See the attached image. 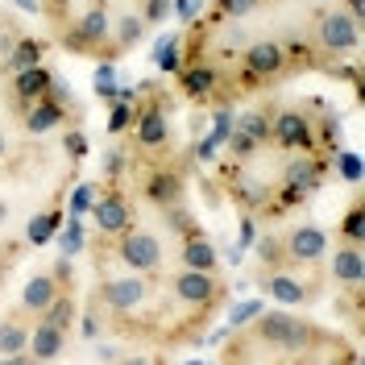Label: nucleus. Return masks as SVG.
Instances as JSON below:
<instances>
[{
    "mask_svg": "<svg viewBox=\"0 0 365 365\" xmlns=\"http://www.w3.org/2000/svg\"><path fill=\"white\" fill-rule=\"evenodd\" d=\"M328 182V158L324 154H291L282 166V182H274V207L270 212H287L312 200L319 187Z\"/></svg>",
    "mask_w": 365,
    "mask_h": 365,
    "instance_id": "f257e3e1",
    "label": "nucleus"
},
{
    "mask_svg": "<svg viewBox=\"0 0 365 365\" xmlns=\"http://www.w3.org/2000/svg\"><path fill=\"white\" fill-rule=\"evenodd\" d=\"M312 42H316L319 54L344 63V58L357 54V46H361V21H353L344 9H324L316 17V25H312Z\"/></svg>",
    "mask_w": 365,
    "mask_h": 365,
    "instance_id": "f03ea898",
    "label": "nucleus"
},
{
    "mask_svg": "<svg viewBox=\"0 0 365 365\" xmlns=\"http://www.w3.org/2000/svg\"><path fill=\"white\" fill-rule=\"evenodd\" d=\"M63 46L71 54H104V46H108V54H113V9H108V0H91L88 13L63 34Z\"/></svg>",
    "mask_w": 365,
    "mask_h": 365,
    "instance_id": "7ed1b4c3",
    "label": "nucleus"
},
{
    "mask_svg": "<svg viewBox=\"0 0 365 365\" xmlns=\"http://www.w3.org/2000/svg\"><path fill=\"white\" fill-rule=\"evenodd\" d=\"M150 291H154V278L150 274H116V278H100V287H96V307H108L113 312V319L129 316V312H137L145 299H150Z\"/></svg>",
    "mask_w": 365,
    "mask_h": 365,
    "instance_id": "20e7f679",
    "label": "nucleus"
},
{
    "mask_svg": "<svg viewBox=\"0 0 365 365\" xmlns=\"http://www.w3.org/2000/svg\"><path fill=\"white\" fill-rule=\"evenodd\" d=\"M270 141L282 154H319L316 150V116L307 108H278L270 116Z\"/></svg>",
    "mask_w": 365,
    "mask_h": 365,
    "instance_id": "39448f33",
    "label": "nucleus"
},
{
    "mask_svg": "<svg viewBox=\"0 0 365 365\" xmlns=\"http://www.w3.org/2000/svg\"><path fill=\"white\" fill-rule=\"evenodd\" d=\"M278 75H287L282 42L257 38V42H250L245 54H241V83H237V91H253V88H262V83H270V79H278Z\"/></svg>",
    "mask_w": 365,
    "mask_h": 365,
    "instance_id": "423d86ee",
    "label": "nucleus"
},
{
    "mask_svg": "<svg viewBox=\"0 0 365 365\" xmlns=\"http://www.w3.org/2000/svg\"><path fill=\"white\" fill-rule=\"evenodd\" d=\"M116 262L125 266V270L133 274H158L162 262H166V250H162V237L158 232H150V228H129V232H120L116 237Z\"/></svg>",
    "mask_w": 365,
    "mask_h": 365,
    "instance_id": "0eeeda50",
    "label": "nucleus"
},
{
    "mask_svg": "<svg viewBox=\"0 0 365 365\" xmlns=\"http://www.w3.org/2000/svg\"><path fill=\"white\" fill-rule=\"evenodd\" d=\"M166 282H170V295L179 299L182 307L204 312V316L228 295L225 282H220V274H204V270H182V266H179V270L170 274Z\"/></svg>",
    "mask_w": 365,
    "mask_h": 365,
    "instance_id": "6e6552de",
    "label": "nucleus"
},
{
    "mask_svg": "<svg viewBox=\"0 0 365 365\" xmlns=\"http://www.w3.org/2000/svg\"><path fill=\"white\" fill-rule=\"evenodd\" d=\"M328 232L312 220L303 225H291L287 237H282V257H287V270H299V266H319L328 257Z\"/></svg>",
    "mask_w": 365,
    "mask_h": 365,
    "instance_id": "1a4fd4ad",
    "label": "nucleus"
},
{
    "mask_svg": "<svg viewBox=\"0 0 365 365\" xmlns=\"http://www.w3.org/2000/svg\"><path fill=\"white\" fill-rule=\"evenodd\" d=\"M129 133L141 150H162V145H170V108H166V100H162L158 91L150 96V104H137L133 113V125H129Z\"/></svg>",
    "mask_w": 365,
    "mask_h": 365,
    "instance_id": "9d476101",
    "label": "nucleus"
},
{
    "mask_svg": "<svg viewBox=\"0 0 365 365\" xmlns=\"http://www.w3.org/2000/svg\"><path fill=\"white\" fill-rule=\"evenodd\" d=\"M245 166H250V162H228V175H225L228 200L241 204L245 212H270L274 207V182L250 175Z\"/></svg>",
    "mask_w": 365,
    "mask_h": 365,
    "instance_id": "9b49d317",
    "label": "nucleus"
},
{
    "mask_svg": "<svg viewBox=\"0 0 365 365\" xmlns=\"http://www.w3.org/2000/svg\"><path fill=\"white\" fill-rule=\"evenodd\" d=\"M88 216H96V228H100V237H120V232H129L137 225V212L129 204V195L108 182V191L104 195H96V204H91Z\"/></svg>",
    "mask_w": 365,
    "mask_h": 365,
    "instance_id": "f8f14e48",
    "label": "nucleus"
},
{
    "mask_svg": "<svg viewBox=\"0 0 365 365\" xmlns=\"http://www.w3.org/2000/svg\"><path fill=\"white\" fill-rule=\"evenodd\" d=\"M137 187H141V200H145V204H154L158 212H162V207L182 204V195H187L182 170H175V166H145Z\"/></svg>",
    "mask_w": 365,
    "mask_h": 365,
    "instance_id": "ddd939ff",
    "label": "nucleus"
},
{
    "mask_svg": "<svg viewBox=\"0 0 365 365\" xmlns=\"http://www.w3.org/2000/svg\"><path fill=\"white\" fill-rule=\"evenodd\" d=\"M328 278L336 282V291L361 295V282H365V257H361V245H349V241H341V245L332 250V262H328Z\"/></svg>",
    "mask_w": 365,
    "mask_h": 365,
    "instance_id": "4468645a",
    "label": "nucleus"
},
{
    "mask_svg": "<svg viewBox=\"0 0 365 365\" xmlns=\"http://www.w3.org/2000/svg\"><path fill=\"white\" fill-rule=\"evenodd\" d=\"M220 71L212 67V63H187L179 71V88L187 100H195V104H212V100H225V91H220Z\"/></svg>",
    "mask_w": 365,
    "mask_h": 365,
    "instance_id": "2eb2a0df",
    "label": "nucleus"
},
{
    "mask_svg": "<svg viewBox=\"0 0 365 365\" xmlns=\"http://www.w3.org/2000/svg\"><path fill=\"white\" fill-rule=\"evenodd\" d=\"M63 349H67V332H63V328H54V324H46L42 316L34 319L25 353H29L38 365H50V361H58V357H63Z\"/></svg>",
    "mask_w": 365,
    "mask_h": 365,
    "instance_id": "dca6fc26",
    "label": "nucleus"
},
{
    "mask_svg": "<svg viewBox=\"0 0 365 365\" xmlns=\"http://www.w3.org/2000/svg\"><path fill=\"white\" fill-rule=\"evenodd\" d=\"M266 291H270V299L278 303V307H299V303H312V299H316V291H312V287H303V278L291 274L287 266H282V270H270Z\"/></svg>",
    "mask_w": 365,
    "mask_h": 365,
    "instance_id": "f3484780",
    "label": "nucleus"
},
{
    "mask_svg": "<svg viewBox=\"0 0 365 365\" xmlns=\"http://www.w3.org/2000/svg\"><path fill=\"white\" fill-rule=\"evenodd\" d=\"M179 266H182V270L216 274V266H220V253H216V245L207 241V232L182 237V241H179Z\"/></svg>",
    "mask_w": 365,
    "mask_h": 365,
    "instance_id": "a211bd4d",
    "label": "nucleus"
},
{
    "mask_svg": "<svg viewBox=\"0 0 365 365\" xmlns=\"http://www.w3.org/2000/svg\"><path fill=\"white\" fill-rule=\"evenodd\" d=\"M50 88H54V71H46V67H29V71H17V75H13V100H17L21 108L46 100Z\"/></svg>",
    "mask_w": 365,
    "mask_h": 365,
    "instance_id": "6ab92c4d",
    "label": "nucleus"
},
{
    "mask_svg": "<svg viewBox=\"0 0 365 365\" xmlns=\"http://www.w3.org/2000/svg\"><path fill=\"white\" fill-rule=\"evenodd\" d=\"M58 291H63V287L50 278V270H46V274H34V278L21 287V303H17V307H21L25 316H42L46 307L58 299Z\"/></svg>",
    "mask_w": 365,
    "mask_h": 365,
    "instance_id": "aec40b11",
    "label": "nucleus"
},
{
    "mask_svg": "<svg viewBox=\"0 0 365 365\" xmlns=\"http://www.w3.org/2000/svg\"><path fill=\"white\" fill-rule=\"evenodd\" d=\"M67 120V104H58V100H38V104H29L25 108V133H34V137H42L50 133V129H58Z\"/></svg>",
    "mask_w": 365,
    "mask_h": 365,
    "instance_id": "412c9836",
    "label": "nucleus"
},
{
    "mask_svg": "<svg viewBox=\"0 0 365 365\" xmlns=\"http://www.w3.org/2000/svg\"><path fill=\"white\" fill-rule=\"evenodd\" d=\"M29 319H25V312L17 307L13 316L0 319V357H17V353H25V344H29Z\"/></svg>",
    "mask_w": 365,
    "mask_h": 365,
    "instance_id": "4be33fe9",
    "label": "nucleus"
},
{
    "mask_svg": "<svg viewBox=\"0 0 365 365\" xmlns=\"http://www.w3.org/2000/svg\"><path fill=\"white\" fill-rule=\"evenodd\" d=\"M42 58H46V42H42V38H17L13 50H9V58H4V67L17 75V71L42 67Z\"/></svg>",
    "mask_w": 365,
    "mask_h": 365,
    "instance_id": "5701e85b",
    "label": "nucleus"
},
{
    "mask_svg": "<svg viewBox=\"0 0 365 365\" xmlns=\"http://www.w3.org/2000/svg\"><path fill=\"white\" fill-rule=\"evenodd\" d=\"M270 108H250V113H237V133H245L253 145H270Z\"/></svg>",
    "mask_w": 365,
    "mask_h": 365,
    "instance_id": "b1692460",
    "label": "nucleus"
},
{
    "mask_svg": "<svg viewBox=\"0 0 365 365\" xmlns=\"http://www.w3.org/2000/svg\"><path fill=\"white\" fill-rule=\"evenodd\" d=\"M145 29L150 25L141 21L137 13H125V17H113V54H125L129 46H137L145 38Z\"/></svg>",
    "mask_w": 365,
    "mask_h": 365,
    "instance_id": "393cba45",
    "label": "nucleus"
},
{
    "mask_svg": "<svg viewBox=\"0 0 365 365\" xmlns=\"http://www.w3.org/2000/svg\"><path fill=\"white\" fill-rule=\"evenodd\" d=\"M75 316H79V307H75V291H58V299L42 312L46 324H54V328H63V332L75 328Z\"/></svg>",
    "mask_w": 365,
    "mask_h": 365,
    "instance_id": "a878e982",
    "label": "nucleus"
},
{
    "mask_svg": "<svg viewBox=\"0 0 365 365\" xmlns=\"http://www.w3.org/2000/svg\"><path fill=\"white\" fill-rule=\"evenodd\" d=\"M162 225L170 228V232H175V237H195V232H204V228H200V220H195V216H191V212H187V207L182 204H175V207H162Z\"/></svg>",
    "mask_w": 365,
    "mask_h": 365,
    "instance_id": "bb28decb",
    "label": "nucleus"
},
{
    "mask_svg": "<svg viewBox=\"0 0 365 365\" xmlns=\"http://www.w3.org/2000/svg\"><path fill=\"white\" fill-rule=\"evenodd\" d=\"M58 225H63V212H58V207H54V212H42V216H34V220H29L25 241H29V245H46V241L58 232Z\"/></svg>",
    "mask_w": 365,
    "mask_h": 365,
    "instance_id": "cd10ccee",
    "label": "nucleus"
},
{
    "mask_svg": "<svg viewBox=\"0 0 365 365\" xmlns=\"http://www.w3.org/2000/svg\"><path fill=\"white\" fill-rule=\"evenodd\" d=\"M253 250H257V262H262L266 270H282V266H287V257H282V237H274V232L253 237Z\"/></svg>",
    "mask_w": 365,
    "mask_h": 365,
    "instance_id": "c85d7f7f",
    "label": "nucleus"
},
{
    "mask_svg": "<svg viewBox=\"0 0 365 365\" xmlns=\"http://www.w3.org/2000/svg\"><path fill=\"white\" fill-rule=\"evenodd\" d=\"M182 34H166L158 42V50H154V63H158V71H175L179 75L182 71Z\"/></svg>",
    "mask_w": 365,
    "mask_h": 365,
    "instance_id": "c756f323",
    "label": "nucleus"
},
{
    "mask_svg": "<svg viewBox=\"0 0 365 365\" xmlns=\"http://www.w3.org/2000/svg\"><path fill=\"white\" fill-rule=\"evenodd\" d=\"M341 237L349 241V245H361V241H365V204H361V200H353V204H349L344 225H341Z\"/></svg>",
    "mask_w": 365,
    "mask_h": 365,
    "instance_id": "7c9ffc66",
    "label": "nucleus"
},
{
    "mask_svg": "<svg viewBox=\"0 0 365 365\" xmlns=\"http://www.w3.org/2000/svg\"><path fill=\"white\" fill-rule=\"evenodd\" d=\"M266 0H216L212 4V21H228V17H250Z\"/></svg>",
    "mask_w": 365,
    "mask_h": 365,
    "instance_id": "2f4dec72",
    "label": "nucleus"
},
{
    "mask_svg": "<svg viewBox=\"0 0 365 365\" xmlns=\"http://www.w3.org/2000/svg\"><path fill=\"white\" fill-rule=\"evenodd\" d=\"M83 241H88V232H83V220H75V216H71V225H63V232H58L63 257H75V253H83Z\"/></svg>",
    "mask_w": 365,
    "mask_h": 365,
    "instance_id": "473e14b6",
    "label": "nucleus"
},
{
    "mask_svg": "<svg viewBox=\"0 0 365 365\" xmlns=\"http://www.w3.org/2000/svg\"><path fill=\"white\" fill-rule=\"evenodd\" d=\"M125 166H129V150H125V145H113V150L104 154V182L120 187V175H125Z\"/></svg>",
    "mask_w": 365,
    "mask_h": 365,
    "instance_id": "72a5a7b5",
    "label": "nucleus"
},
{
    "mask_svg": "<svg viewBox=\"0 0 365 365\" xmlns=\"http://www.w3.org/2000/svg\"><path fill=\"white\" fill-rule=\"evenodd\" d=\"M91 91H96L100 100H108V104L116 100V71H113V63H100V67H96V79H91Z\"/></svg>",
    "mask_w": 365,
    "mask_h": 365,
    "instance_id": "f704fd0d",
    "label": "nucleus"
},
{
    "mask_svg": "<svg viewBox=\"0 0 365 365\" xmlns=\"http://www.w3.org/2000/svg\"><path fill=\"white\" fill-rule=\"evenodd\" d=\"M232 125H237V113H232V108H228V104H220V108H216V113H212V141H216V145H225L228 141V133H232Z\"/></svg>",
    "mask_w": 365,
    "mask_h": 365,
    "instance_id": "c9c22d12",
    "label": "nucleus"
},
{
    "mask_svg": "<svg viewBox=\"0 0 365 365\" xmlns=\"http://www.w3.org/2000/svg\"><path fill=\"white\" fill-rule=\"evenodd\" d=\"M133 104H125V100H113L108 104V133H129V125H133Z\"/></svg>",
    "mask_w": 365,
    "mask_h": 365,
    "instance_id": "e433bc0d",
    "label": "nucleus"
},
{
    "mask_svg": "<svg viewBox=\"0 0 365 365\" xmlns=\"http://www.w3.org/2000/svg\"><path fill=\"white\" fill-rule=\"evenodd\" d=\"M91 204H96V187H91V182H79V187H75V195H71V216H75V220H83V216L91 212Z\"/></svg>",
    "mask_w": 365,
    "mask_h": 365,
    "instance_id": "4c0bfd02",
    "label": "nucleus"
},
{
    "mask_svg": "<svg viewBox=\"0 0 365 365\" xmlns=\"http://www.w3.org/2000/svg\"><path fill=\"white\" fill-rule=\"evenodd\" d=\"M332 158H336V175H341L344 182H357V179H361V158H357V154H349V150H336Z\"/></svg>",
    "mask_w": 365,
    "mask_h": 365,
    "instance_id": "58836bf2",
    "label": "nucleus"
},
{
    "mask_svg": "<svg viewBox=\"0 0 365 365\" xmlns=\"http://www.w3.org/2000/svg\"><path fill=\"white\" fill-rule=\"evenodd\" d=\"M145 25H162L170 17V0H141V13H137Z\"/></svg>",
    "mask_w": 365,
    "mask_h": 365,
    "instance_id": "ea45409f",
    "label": "nucleus"
},
{
    "mask_svg": "<svg viewBox=\"0 0 365 365\" xmlns=\"http://www.w3.org/2000/svg\"><path fill=\"white\" fill-rule=\"evenodd\" d=\"M257 312H262V303H257V299H250V303H241V307H237V312L228 316V328H232V332H237V328H245V324H250V319L257 316Z\"/></svg>",
    "mask_w": 365,
    "mask_h": 365,
    "instance_id": "a19ab883",
    "label": "nucleus"
},
{
    "mask_svg": "<svg viewBox=\"0 0 365 365\" xmlns=\"http://www.w3.org/2000/svg\"><path fill=\"white\" fill-rule=\"evenodd\" d=\"M200 13H204L200 0H170V17H179V21H195Z\"/></svg>",
    "mask_w": 365,
    "mask_h": 365,
    "instance_id": "79ce46f5",
    "label": "nucleus"
},
{
    "mask_svg": "<svg viewBox=\"0 0 365 365\" xmlns=\"http://www.w3.org/2000/svg\"><path fill=\"white\" fill-rule=\"evenodd\" d=\"M191 154H195V162H216V154H220V145H216L212 137H200V141L191 145Z\"/></svg>",
    "mask_w": 365,
    "mask_h": 365,
    "instance_id": "37998d69",
    "label": "nucleus"
},
{
    "mask_svg": "<svg viewBox=\"0 0 365 365\" xmlns=\"http://www.w3.org/2000/svg\"><path fill=\"white\" fill-rule=\"evenodd\" d=\"M63 150H67V154H71L75 162L83 158V154H88V137H83V129H75V133H67V145H63Z\"/></svg>",
    "mask_w": 365,
    "mask_h": 365,
    "instance_id": "c03bdc74",
    "label": "nucleus"
},
{
    "mask_svg": "<svg viewBox=\"0 0 365 365\" xmlns=\"http://www.w3.org/2000/svg\"><path fill=\"white\" fill-rule=\"evenodd\" d=\"M79 328H83V336H100V307H96V303L83 312V324H79Z\"/></svg>",
    "mask_w": 365,
    "mask_h": 365,
    "instance_id": "a18cd8bd",
    "label": "nucleus"
},
{
    "mask_svg": "<svg viewBox=\"0 0 365 365\" xmlns=\"http://www.w3.org/2000/svg\"><path fill=\"white\" fill-rule=\"evenodd\" d=\"M113 365H154V357H145V353H129V357H116Z\"/></svg>",
    "mask_w": 365,
    "mask_h": 365,
    "instance_id": "49530a36",
    "label": "nucleus"
},
{
    "mask_svg": "<svg viewBox=\"0 0 365 365\" xmlns=\"http://www.w3.org/2000/svg\"><path fill=\"white\" fill-rule=\"evenodd\" d=\"M344 4H349V9H344V13H349V17H353V21H361V17H365V4H361V0H344Z\"/></svg>",
    "mask_w": 365,
    "mask_h": 365,
    "instance_id": "de8ad7c7",
    "label": "nucleus"
},
{
    "mask_svg": "<svg viewBox=\"0 0 365 365\" xmlns=\"http://www.w3.org/2000/svg\"><path fill=\"white\" fill-rule=\"evenodd\" d=\"M116 357H120V353H116L113 344H100V361H108V365H113Z\"/></svg>",
    "mask_w": 365,
    "mask_h": 365,
    "instance_id": "09e8293b",
    "label": "nucleus"
},
{
    "mask_svg": "<svg viewBox=\"0 0 365 365\" xmlns=\"http://www.w3.org/2000/svg\"><path fill=\"white\" fill-rule=\"evenodd\" d=\"M9 365H38L29 353H17V357H9Z\"/></svg>",
    "mask_w": 365,
    "mask_h": 365,
    "instance_id": "8fccbe9b",
    "label": "nucleus"
},
{
    "mask_svg": "<svg viewBox=\"0 0 365 365\" xmlns=\"http://www.w3.org/2000/svg\"><path fill=\"white\" fill-rule=\"evenodd\" d=\"M17 4H21V9H29V13H34V9H38V0H17Z\"/></svg>",
    "mask_w": 365,
    "mask_h": 365,
    "instance_id": "3c124183",
    "label": "nucleus"
},
{
    "mask_svg": "<svg viewBox=\"0 0 365 365\" xmlns=\"http://www.w3.org/2000/svg\"><path fill=\"white\" fill-rule=\"evenodd\" d=\"M0 220H9V204L4 200H0Z\"/></svg>",
    "mask_w": 365,
    "mask_h": 365,
    "instance_id": "603ef678",
    "label": "nucleus"
},
{
    "mask_svg": "<svg viewBox=\"0 0 365 365\" xmlns=\"http://www.w3.org/2000/svg\"><path fill=\"white\" fill-rule=\"evenodd\" d=\"M4 150H9V145H4V133H0V154H4Z\"/></svg>",
    "mask_w": 365,
    "mask_h": 365,
    "instance_id": "864d4df0",
    "label": "nucleus"
},
{
    "mask_svg": "<svg viewBox=\"0 0 365 365\" xmlns=\"http://www.w3.org/2000/svg\"><path fill=\"white\" fill-rule=\"evenodd\" d=\"M191 365H200V361H191Z\"/></svg>",
    "mask_w": 365,
    "mask_h": 365,
    "instance_id": "5fc2aeb1",
    "label": "nucleus"
}]
</instances>
